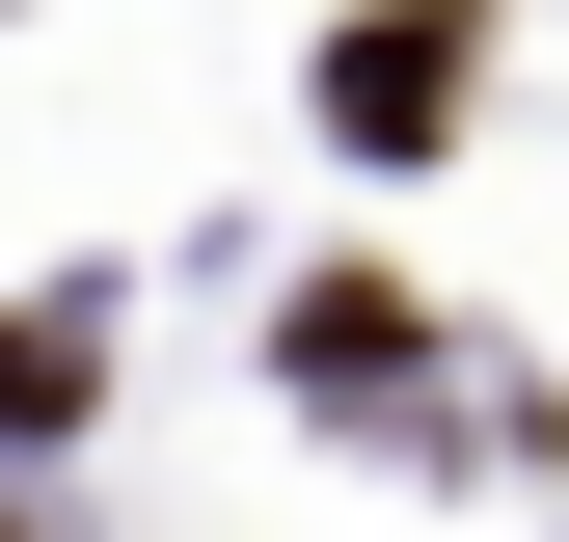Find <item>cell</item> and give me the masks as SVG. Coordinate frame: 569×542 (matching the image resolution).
Instances as JSON below:
<instances>
[{
  "label": "cell",
  "mask_w": 569,
  "mask_h": 542,
  "mask_svg": "<svg viewBox=\"0 0 569 542\" xmlns=\"http://www.w3.org/2000/svg\"><path fill=\"white\" fill-rule=\"evenodd\" d=\"M461 109H488V0H352L326 28V136L352 163H435Z\"/></svg>",
  "instance_id": "cell-1"
},
{
  "label": "cell",
  "mask_w": 569,
  "mask_h": 542,
  "mask_svg": "<svg viewBox=\"0 0 569 542\" xmlns=\"http://www.w3.org/2000/svg\"><path fill=\"white\" fill-rule=\"evenodd\" d=\"M82 406H109V325L28 299V325H0V434H82Z\"/></svg>",
  "instance_id": "cell-2"
},
{
  "label": "cell",
  "mask_w": 569,
  "mask_h": 542,
  "mask_svg": "<svg viewBox=\"0 0 569 542\" xmlns=\"http://www.w3.org/2000/svg\"><path fill=\"white\" fill-rule=\"evenodd\" d=\"M299 380H352V406L407 380V271H299Z\"/></svg>",
  "instance_id": "cell-3"
},
{
  "label": "cell",
  "mask_w": 569,
  "mask_h": 542,
  "mask_svg": "<svg viewBox=\"0 0 569 542\" xmlns=\"http://www.w3.org/2000/svg\"><path fill=\"white\" fill-rule=\"evenodd\" d=\"M0 542H54V515H0Z\"/></svg>",
  "instance_id": "cell-4"
}]
</instances>
